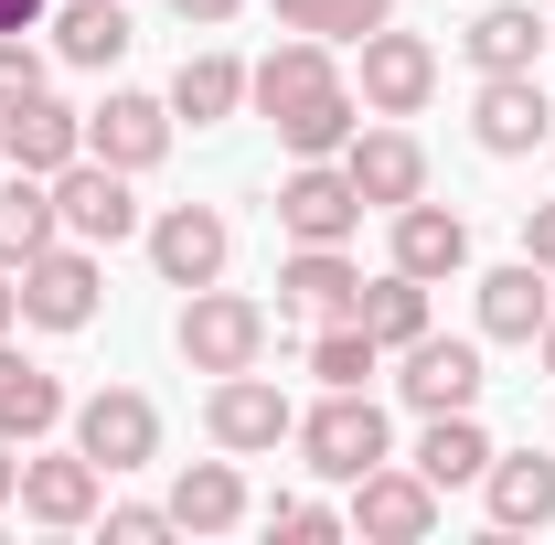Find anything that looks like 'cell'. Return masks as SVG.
Listing matches in <instances>:
<instances>
[{"label":"cell","mask_w":555,"mask_h":545,"mask_svg":"<svg viewBox=\"0 0 555 545\" xmlns=\"http://www.w3.org/2000/svg\"><path fill=\"white\" fill-rule=\"evenodd\" d=\"M534 353H545V375H555V321H545V332H534Z\"/></svg>","instance_id":"obj_41"},{"label":"cell","mask_w":555,"mask_h":545,"mask_svg":"<svg viewBox=\"0 0 555 545\" xmlns=\"http://www.w3.org/2000/svg\"><path fill=\"white\" fill-rule=\"evenodd\" d=\"M374 364H385V342L363 332V321H321L310 332V375L321 385H374Z\"/></svg>","instance_id":"obj_32"},{"label":"cell","mask_w":555,"mask_h":545,"mask_svg":"<svg viewBox=\"0 0 555 545\" xmlns=\"http://www.w3.org/2000/svg\"><path fill=\"white\" fill-rule=\"evenodd\" d=\"M352 321H363V332L385 342V353H406V342L427 332V278L385 268V278H374V289H363V300H352Z\"/></svg>","instance_id":"obj_29"},{"label":"cell","mask_w":555,"mask_h":545,"mask_svg":"<svg viewBox=\"0 0 555 545\" xmlns=\"http://www.w3.org/2000/svg\"><path fill=\"white\" fill-rule=\"evenodd\" d=\"M43 11H54V0H0V33H33Z\"/></svg>","instance_id":"obj_37"},{"label":"cell","mask_w":555,"mask_h":545,"mask_svg":"<svg viewBox=\"0 0 555 545\" xmlns=\"http://www.w3.org/2000/svg\"><path fill=\"white\" fill-rule=\"evenodd\" d=\"M0 150H11V172H65L86 161V118H75L65 97H22V107H0Z\"/></svg>","instance_id":"obj_16"},{"label":"cell","mask_w":555,"mask_h":545,"mask_svg":"<svg viewBox=\"0 0 555 545\" xmlns=\"http://www.w3.org/2000/svg\"><path fill=\"white\" fill-rule=\"evenodd\" d=\"M0 503H22V460H11V439H0Z\"/></svg>","instance_id":"obj_40"},{"label":"cell","mask_w":555,"mask_h":545,"mask_svg":"<svg viewBox=\"0 0 555 545\" xmlns=\"http://www.w3.org/2000/svg\"><path fill=\"white\" fill-rule=\"evenodd\" d=\"M299 460L321 481H363L374 460H396V428L374 407V385H321V407L299 417Z\"/></svg>","instance_id":"obj_1"},{"label":"cell","mask_w":555,"mask_h":545,"mask_svg":"<svg viewBox=\"0 0 555 545\" xmlns=\"http://www.w3.org/2000/svg\"><path fill=\"white\" fill-rule=\"evenodd\" d=\"M406 375H396V396H406L416 417H449V407H481V342H438L416 332L406 353H396Z\"/></svg>","instance_id":"obj_12"},{"label":"cell","mask_w":555,"mask_h":545,"mask_svg":"<svg viewBox=\"0 0 555 545\" xmlns=\"http://www.w3.org/2000/svg\"><path fill=\"white\" fill-rule=\"evenodd\" d=\"M107 535L118 545H160V535H182V524H171V503H107Z\"/></svg>","instance_id":"obj_35"},{"label":"cell","mask_w":555,"mask_h":545,"mask_svg":"<svg viewBox=\"0 0 555 545\" xmlns=\"http://www.w3.org/2000/svg\"><path fill=\"white\" fill-rule=\"evenodd\" d=\"M204 428H214V449L257 460V449H278V439H299V407H288V385H268V375L246 364V375H214Z\"/></svg>","instance_id":"obj_4"},{"label":"cell","mask_w":555,"mask_h":545,"mask_svg":"<svg viewBox=\"0 0 555 545\" xmlns=\"http://www.w3.org/2000/svg\"><path fill=\"white\" fill-rule=\"evenodd\" d=\"M343 172H352V193H363V214H396V204L427 193V150H416L406 129H352Z\"/></svg>","instance_id":"obj_14"},{"label":"cell","mask_w":555,"mask_h":545,"mask_svg":"<svg viewBox=\"0 0 555 545\" xmlns=\"http://www.w3.org/2000/svg\"><path fill=\"white\" fill-rule=\"evenodd\" d=\"M86 150H96L107 172H150V161L171 150V97H139V86H118L107 107H86Z\"/></svg>","instance_id":"obj_13"},{"label":"cell","mask_w":555,"mask_h":545,"mask_svg":"<svg viewBox=\"0 0 555 545\" xmlns=\"http://www.w3.org/2000/svg\"><path fill=\"white\" fill-rule=\"evenodd\" d=\"M481 503H491V535H545L555 524V460L545 449H491V471H481Z\"/></svg>","instance_id":"obj_18"},{"label":"cell","mask_w":555,"mask_h":545,"mask_svg":"<svg viewBox=\"0 0 555 545\" xmlns=\"http://www.w3.org/2000/svg\"><path fill=\"white\" fill-rule=\"evenodd\" d=\"M555 321V289L534 257H513V268H491L481 278V342H534Z\"/></svg>","instance_id":"obj_21"},{"label":"cell","mask_w":555,"mask_h":545,"mask_svg":"<svg viewBox=\"0 0 555 545\" xmlns=\"http://www.w3.org/2000/svg\"><path fill=\"white\" fill-rule=\"evenodd\" d=\"M460 43H470L481 75H534V54H545V11H534V0H491Z\"/></svg>","instance_id":"obj_23"},{"label":"cell","mask_w":555,"mask_h":545,"mask_svg":"<svg viewBox=\"0 0 555 545\" xmlns=\"http://www.w3.org/2000/svg\"><path fill=\"white\" fill-rule=\"evenodd\" d=\"M182 364L193 375H246L257 353H268V300H246V289H182Z\"/></svg>","instance_id":"obj_2"},{"label":"cell","mask_w":555,"mask_h":545,"mask_svg":"<svg viewBox=\"0 0 555 545\" xmlns=\"http://www.w3.org/2000/svg\"><path fill=\"white\" fill-rule=\"evenodd\" d=\"M22 321L33 332H86L96 321V246H75V236H54L43 257H22Z\"/></svg>","instance_id":"obj_3"},{"label":"cell","mask_w":555,"mask_h":545,"mask_svg":"<svg viewBox=\"0 0 555 545\" xmlns=\"http://www.w3.org/2000/svg\"><path fill=\"white\" fill-rule=\"evenodd\" d=\"M22 97H43V54L22 33H0V107H22Z\"/></svg>","instance_id":"obj_34"},{"label":"cell","mask_w":555,"mask_h":545,"mask_svg":"<svg viewBox=\"0 0 555 545\" xmlns=\"http://www.w3.org/2000/svg\"><path fill=\"white\" fill-rule=\"evenodd\" d=\"M406 471H427L438 492H460V481H481V471H491V439H481V417H470V407L427 417V439H416V460H406Z\"/></svg>","instance_id":"obj_25"},{"label":"cell","mask_w":555,"mask_h":545,"mask_svg":"<svg viewBox=\"0 0 555 545\" xmlns=\"http://www.w3.org/2000/svg\"><path fill=\"white\" fill-rule=\"evenodd\" d=\"M54 54H65V65H118V54H129V11H118V0H65V11H54Z\"/></svg>","instance_id":"obj_28"},{"label":"cell","mask_w":555,"mask_h":545,"mask_svg":"<svg viewBox=\"0 0 555 545\" xmlns=\"http://www.w3.org/2000/svg\"><path fill=\"white\" fill-rule=\"evenodd\" d=\"M54 225H65L75 246H118V236H139L129 172H107L96 150H86V161H65V172H54Z\"/></svg>","instance_id":"obj_7"},{"label":"cell","mask_w":555,"mask_h":545,"mask_svg":"<svg viewBox=\"0 0 555 545\" xmlns=\"http://www.w3.org/2000/svg\"><path fill=\"white\" fill-rule=\"evenodd\" d=\"M524 257L555 278V204H524Z\"/></svg>","instance_id":"obj_36"},{"label":"cell","mask_w":555,"mask_h":545,"mask_svg":"<svg viewBox=\"0 0 555 545\" xmlns=\"http://www.w3.org/2000/svg\"><path fill=\"white\" fill-rule=\"evenodd\" d=\"M224 257H235V225H224L214 204L150 214V268H160V289H214V278H224Z\"/></svg>","instance_id":"obj_8"},{"label":"cell","mask_w":555,"mask_h":545,"mask_svg":"<svg viewBox=\"0 0 555 545\" xmlns=\"http://www.w3.org/2000/svg\"><path fill=\"white\" fill-rule=\"evenodd\" d=\"M545 150H555V139H545Z\"/></svg>","instance_id":"obj_42"},{"label":"cell","mask_w":555,"mask_h":545,"mask_svg":"<svg viewBox=\"0 0 555 545\" xmlns=\"http://www.w3.org/2000/svg\"><path fill=\"white\" fill-rule=\"evenodd\" d=\"M75 449H86L96 471H139V460H160V407H150L139 385H96V396L75 407Z\"/></svg>","instance_id":"obj_6"},{"label":"cell","mask_w":555,"mask_h":545,"mask_svg":"<svg viewBox=\"0 0 555 545\" xmlns=\"http://www.w3.org/2000/svg\"><path fill=\"white\" fill-rule=\"evenodd\" d=\"M268 535L321 545V535H343V514H332V503H310V492H278V503H268Z\"/></svg>","instance_id":"obj_33"},{"label":"cell","mask_w":555,"mask_h":545,"mask_svg":"<svg viewBox=\"0 0 555 545\" xmlns=\"http://www.w3.org/2000/svg\"><path fill=\"white\" fill-rule=\"evenodd\" d=\"M11 321H22V278L0 268V332H11Z\"/></svg>","instance_id":"obj_39"},{"label":"cell","mask_w":555,"mask_h":545,"mask_svg":"<svg viewBox=\"0 0 555 545\" xmlns=\"http://www.w3.org/2000/svg\"><path fill=\"white\" fill-rule=\"evenodd\" d=\"M352 129H363V118H352V86H321L310 107H288V118H278L288 161H343V139H352Z\"/></svg>","instance_id":"obj_30"},{"label":"cell","mask_w":555,"mask_h":545,"mask_svg":"<svg viewBox=\"0 0 555 545\" xmlns=\"http://www.w3.org/2000/svg\"><path fill=\"white\" fill-rule=\"evenodd\" d=\"M171 11H182V22H204V33H214V22H235V0H171Z\"/></svg>","instance_id":"obj_38"},{"label":"cell","mask_w":555,"mask_h":545,"mask_svg":"<svg viewBox=\"0 0 555 545\" xmlns=\"http://www.w3.org/2000/svg\"><path fill=\"white\" fill-rule=\"evenodd\" d=\"M278 225L299 236V246H343L352 225H363V193H352L343 161H299L288 182H278Z\"/></svg>","instance_id":"obj_10"},{"label":"cell","mask_w":555,"mask_h":545,"mask_svg":"<svg viewBox=\"0 0 555 545\" xmlns=\"http://www.w3.org/2000/svg\"><path fill=\"white\" fill-rule=\"evenodd\" d=\"M96 460L86 449H43V460H22V514L43 524V535H75V524H96Z\"/></svg>","instance_id":"obj_15"},{"label":"cell","mask_w":555,"mask_h":545,"mask_svg":"<svg viewBox=\"0 0 555 545\" xmlns=\"http://www.w3.org/2000/svg\"><path fill=\"white\" fill-rule=\"evenodd\" d=\"M171 524H182V535H235V524H246V481H235V449H224V460H193V471L171 481Z\"/></svg>","instance_id":"obj_24"},{"label":"cell","mask_w":555,"mask_h":545,"mask_svg":"<svg viewBox=\"0 0 555 545\" xmlns=\"http://www.w3.org/2000/svg\"><path fill=\"white\" fill-rule=\"evenodd\" d=\"M343 524H352L363 545H427V535H438V481L374 460V471L352 481V514H343Z\"/></svg>","instance_id":"obj_5"},{"label":"cell","mask_w":555,"mask_h":545,"mask_svg":"<svg viewBox=\"0 0 555 545\" xmlns=\"http://www.w3.org/2000/svg\"><path fill=\"white\" fill-rule=\"evenodd\" d=\"M352 54H363V107H374V118H416V107H427V86H438V43H427V33H396V22H385V33H363Z\"/></svg>","instance_id":"obj_9"},{"label":"cell","mask_w":555,"mask_h":545,"mask_svg":"<svg viewBox=\"0 0 555 545\" xmlns=\"http://www.w3.org/2000/svg\"><path fill=\"white\" fill-rule=\"evenodd\" d=\"M246 107V65L235 54H182V75H171V118H193V129H214V118H235Z\"/></svg>","instance_id":"obj_26"},{"label":"cell","mask_w":555,"mask_h":545,"mask_svg":"<svg viewBox=\"0 0 555 545\" xmlns=\"http://www.w3.org/2000/svg\"><path fill=\"white\" fill-rule=\"evenodd\" d=\"M396 268L427 278V289H438V278H460V268H470V214L427 204V193H416V204H396Z\"/></svg>","instance_id":"obj_19"},{"label":"cell","mask_w":555,"mask_h":545,"mask_svg":"<svg viewBox=\"0 0 555 545\" xmlns=\"http://www.w3.org/2000/svg\"><path fill=\"white\" fill-rule=\"evenodd\" d=\"M65 417H75L65 385H54L33 353H11V342H0V439H22V449H33V439H43V428H65Z\"/></svg>","instance_id":"obj_22"},{"label":"cell","mask_w":555,"mask_h":545,"mask_svg":"<svg viewBox=\"0 0 555 545\" xmlns=\"http://www.w3.org/2000/svg\"><path fill=\"white\" fill-rule=\"evenodd\" d=\"M352 300H363V268L343 246H299L278 268V321H352Z\"/></svg>","instance_id":"obj_17"},{"label":"cell","mask_w":555,"mask_h":545,"mask_svg":"<svg viewBox=\"0 0 555 545\" xmlns=\"http://www.w3.org/2000/svg\"><path fill=\"white\" fill-rule=\"evenodd\" d=\"M321 86H343V75H332V43H321V33H288V43H278L268 65H246V97H257L268 118H288V107H310Z\"/></svg>","instance_id":"obj_20"},{"label":"cell","mask_w":555,"mask_h":545,"mask_svg":"<svg viewBox=\"0 0 555 545\" xmlns=\"http://www.w3.org/2000/svg\"><path fill=\"white\" fill-rule=\"evenodd\" d=\"M288 33H321V43H363V33H385L396 22V0H268Z\"/></svg>","instance_id":"obj_31"},{"label":"cell","mask_w":555,"mask_h":545,"mask_svg":"<svg viewBox=\"0 0 555 545\" xmlns=\"http://www.w3.org/2000/svg\"><path fill=\"white\" fill-rule=\"evenodd\" d=\"M470 139H481L491 161H524V150H545L555 139V107L534 75H481V97H470Z\"/></svg>","instance_id":"obj_11"},{"label":"cell","mask_w":555,"mask_h":545,"mask_svg":"<svg viewBox=\"0 0 555 545\" xmlns=\"http://www.w3.org/2000/svg\"><path fill=\"white\" fill-rule=\"evenodd\" d=\"M65 225H54V182L43 172H11L0 182V268H22V257H43Z\"/></svg>","instance_id":"obj_27"}]
</instances>
